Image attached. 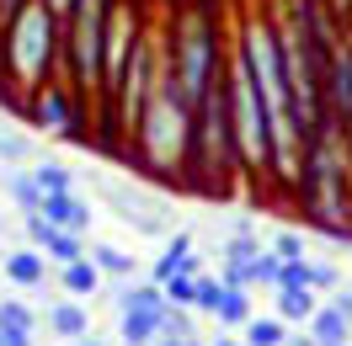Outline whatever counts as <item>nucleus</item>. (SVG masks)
<instances>
[{
    "mask_svg": "<svg viewBox=\"0 0 352 346\" xmlns=\"http://www.w3.org/2000/svg\"><path fill=\"white\" fill-rule=\"evenodd\" d=\"M65 288L69 293H96V261H65Z\"/></svg>",
    "mask_w": 352,
    "mask_h": 346,
    "instance_id": "6ab92c4d",
    "label": "nucleus"
},
{
    "mask_svg": "<svg viewBox=\"0 0 352 346\" xmlns=\"http://www.w3.org/2000/svg\"><path fill=\"white\" fill-rule=\"evenodd\" d=\"M278 314L283 320H309L315 314V293L309 288H278Z\"/></svg>",
    "mask_w": 352,
    "mask_h": 346,
    "instance_id": "2eb2a0df",
    "label": "nucleus"
},
{
    "mask_svg": "<svg viewBox=\"0 0 352 346\" xmlns=\"http://www.w3.org/2000/svg\"><path fill=\"white\" fill-rule=\"evenodd\" d=\"M278 256H283V261H299V256H305V240L294 235V229H283V235H278Z\"/></svg>",
    "mask_w": 352,
    "mask_h": 346,
    "instance_id": "cd10ccee",
    "label": "nucleus"
},
{
    "mask_svg": "<svg viewBox=\"0 0 352 346\" xmlns=\"http://www.w3.org/2000/svg\"><path fill=\"white\" fill-rule=\"evenodd\" d=\"M38 214H43L48 224H59V229H69V235H80V229L91 224V208H86V203H80L75 192H48Z\"/></svg>",
    "mask_w": 352,
    "mask_h": 346,
    "instance_id": "6e6552de",
    "label": "nucleus"
},
{
    "mask_svg": "<svg viewBox=\"0 0 352 346\" xmlns=\"http://www.w3.org/2000/svg\"><path fill=\"white\" fill-rule=\"evenodd\" d=\"M0 336H32V314H27L16 299L0 303Z\"/></svg>",
    "mask_w": 352,
    "mask_h": 346,
    "instance_id": "412c9836",
    "label": "nucleus"
},
{
    "mask_svg": "<svg viewBox=\"0 0 352 346\" xmlns=\"http://www.w3.org/2000/svg\"><path fill=\"white\" fill-rule=\"evenodd\" d=\"M214 314H219L224 325H245V320H251V299H245L241 282H224V293H219V303H214Z\"/></svg>",
    "mask_w": 352,
    "mask_h": 346,
    "instance_id": "ddd939ff",
    "label": "nucleus"
},
{
    "mask_svg": "<svg viewBox=\"0 0 352 346\" xmlns=\"http://www.w3.org/2000/svg\"><path fill=\"white\" fill-rule=\"evenodd\" d=\"M219 346H235V341H219Z\"/></svg>",
    "mask_w": 352,
    "mask_h": 346,
    "instance_id": "f704fd0d",
    "label": "nucleus"
},
{
    "mask_svg": "<svg viewBox=\"0 0 352 346\" xmlns=\"http://www.w3.org/2000/svg\"><path fill=\"white\" fill-rule=\"evenodd\" d=\"M160 288H166V303H176V309H192L198 303V272H176Z\"/></svg>",
    "mask_w": 352,
    "mask_h": 346,
    "instance_id": "dca6fc26",
    "label": "nucleus"
},
{
    "mask_svg": "<svg viewBox=\"0 0 352 346\" xmlns=\"http://www.w3.org/2000/svg\"><path fill=\"white\" fill-rule=\"evenodd\" d=\"M69 59H75V80L80 86H102V48H107V0H75L69 5Z\"/></svg>",
    "mask_w": 352,
    "mask_h": 346,
    "instance_id": "20e7f679",
    "label": "nucleus"
},
{
    "mask_svg": "<svg viewBox=\"0 0 352 346\" xmlns=\"http://www.w3.org/2000/svg\"><path fill=\"white\" fill-rule=\"evenodd\" d=\"M48 325H54L59 336H69V341H80V336H86V309H80V303H59V309L48 314Z\"/></svg>",
    "mask_w": 352,
    "mask_h": 346,
    "instance_id": "f3484780",
    "label": "nucleus"
},
{
    "mask_svg": "<svg viewBox=\"0 0 352 346\" xmlns=\"http://www.w3.org/2000/svg\"><path fill=\"white\" fill-rule=\"evenodd\" d=\"M91 261H96V272H118V277H123V272H133V261L123 256L118 245H96V251H91Z\"/></svg>",
    "mask_w": 352,
    "mask_h": 346,
    "instance_id": "5701e85b",
    "label": "nucleus"
},
{
    "mask_svg": "<svg viewBox=\"0 0 352 346\" xmlns=\"http://www.w3.org/2000/svg\"><path fill=\"white\" fill-rule=\"evenodd\" d=\"M75 346H96V341H75Z\"/></svg>",
    "mask_w": 352,
    "mask_h": 346,
    "instance_id": "72a5a7b5",
    "label": "nucleus"
},
{
    "mask_svg": "<svg viewBox=\"0 0 352 346\" xmlns=\"http://www.w3.org/2000/svg\"><path fill=\"white\" fill-rule=\"evenodd\" d=\"M11 192L22 197L27 214H38V208H43V192H38V181H32V176H11Z\"/></svg>",
    "mask_w": 352,
    "mask_h": 346,
    "instance_id": "b1692460",
    "label": "nucleus"
},
{
    "mask_svg": "<svg viewBox=\"0 0 352 346\" xmlns=\"http://www.w3.org/2000/svg\"><path fill=\"white\" fill-rule=\"evenodd\" d=\"M347 309H342V303H336V309H315V314H309V336H315V341H347Z\"/></svg>",
    "mask_w": 352,
    "mask_h": 346,
    "instance_id": "f8f14e48",
    "label": "nucleus"
},
{
    "mask_svg": "<svg viewBox=\"0 0 352 346\" xmlns=\"http://www.w3.org/2000/svg\"><path fill=\"white\" fill-rule=\"evenodd\" d=\"M166 330H171V336H192V320H187V309L166 303Z\"/></svg>",
    "mask_w": 352,
    "mask_h": 346,
    "instance_id": "bb28decb",
    "label": "nucleus"
},
{
    "mask_svg": "<svg viewBox=\"0 0 352 346\" xmlns=\"http://www.w3.org/2000/svg\"><path fill=\"white\" fill-rule=\"evenodd\" d=\"M6 346H32V336H0Z\"/></svg>",
    "mask_w": 352,
    "mask_h": 346,
    "instance_id": "c756f323",
    "label": "nucleus"
},
{
    "mask_svg": "<svg viewBox=\"0 0 352 346\" xmlns=\"http://www.w3.org/2000/svg\"><path fill=\"white\" fill-rule=\"evenodd\" d=\"M38 123H43V128H69V107H65V96L54 86H48L43 102H38Z\"/></svg>",
    "mask_w": 352,
    "mask_h": 346,
    "instance_id": "a211bd4d",
    "label": "nucleus"
},
{
    "mask_svg": "<svg viewBox=\"0 0 352 346\" xmlns=\"http://www.w3.org/2000/svg\"><path fill=\"white\" fill-rule=\"evenodd\" d=\"M6 277L22 282V288H38V282L48 277V261L38 256V251H11V256H6Z\"/></svg>",
    "mask_w": 352,
    "mask_h": 346,
    "instance_id": "9d476101",
    "label": "nucleus"
},
{
    "mask_svg": "<svg viewBox=\"0 0 352 346\" xmlns=\"http://www.w3.org/2000/svg\"><path fill=\"white\" fill-rule=\"evenodd\" d=\"M166 346H192V336H176V341H166Z\"/></svg>",
    "mask_w": 352,
    "mask_h": 346,
    "instance_id": "2f4dec72",
    "label": "nucleus"
},
{
    "mask_svg": "<svg viewBox=\"0 0 352 346\" xmlns=\"http://www.w3.org/2000/svg\"><path fill=\"white\" fill-rule=\"evenodd\" d=\"M48 5H54V11H69V5H75V0H48Z\"/></svg>",
    "mask_w": 352,
    "mask_h": 346,
    "instance_id": "7c9ffc66",
    "label": "nucleus"
},
{
    "mask_svg": "<svg viewBox=\"0 0 352 346\" xmlns=\"http://www.w3.org/2000/svg\"><path fill=\"white\" fill-rule=\"evenodd\" d=\"M27 235H32V245H38L43 256L80 261V235H69V229H59V224H48L43 214H27Z\"/></svg>",
    "mask_w": 352,
    "mask_h": 346,
    "instance_id": "0eeeda50",
    "label": "nucleus"
},
{
    "mask_svg": "<svg viewBox=\"0 0 352 346\" xmlns=\"http://www.w3.org/2000/svg\"><path fill=\"white\" fill-rule=\"evenodd\" d=\"M198 139H203V171H219L241 160V139H235V117H230V80L214 75V86L198 102Z\"/></svg>",
    "mask_w": 352,
    "mask_h": 346,
    "instance_id": "7ed1b4c3",
    "label": "nucleus"
},
{
    "mask_svg": "<svg viewBox=\"0 0 352 346\" xmlns=\"http://www.w3.org/2000/svg\"><path fill=\"white\" fill-rule=\"evenodd\" d=\"M27 150H32V144H27L22 133H0V160H22Z\"/></svg>",
    "mask_w": 352,
    "mask_h": 346,
    "instance_id": "a878e982",
    "label": "nucleus"
},
{
    "mask_svg": "<svg viewBox=\"0 0 352 346\" xmlns=\"http://www.w3.org/2000/svg\"><path fill=\"white\" fill-rule=\"evenodd\" d=\"M32 181H38V192H69V171L65 165H54V160H43V165H38V171H32Z\"/></svg>",
    "mask_w": 352,
    "mask_h": 346,
    "instance_id": "4be33fe9",
    "label": "nucleus"
},
{
    "mask_svg": "<svg viewBox=\"0 0 352 346\" xmlns=\"http://www.w3.org/2000/svg\"><path fill=\"white\" fill-rule=\"evenodd\" d=\"M309 282H315V288H331V282H336V272H331V266H309Z\"/></svg>",
    "mask_w": 352,
    "mask_h": 346,
    "instance_id": "c85d7f7f",
    "label": "nucleus"
},
{
    "mask_svg": "<svg viewBox=\"0 0 352 346\" xmlns=\"http://www.w3.org/2000/svg\"><path fill=\"white\" fill-rule=\"evenodd\" d=\"M326 91H331V107H336V117L347 123V139H352V48H331Z\"/></svg>",
    "mask_w": 352,
    "mask_h": 346,
    "instance_id": "423d86ee",
    "label": "nucleus"
},
{
    "mask_svg": "<svg viewBox=\"0 0 352 346\" xmlns=\"http://www.w3.org/2000/svg\"><path fill=\"white\" fill-rule=\"evenodd\" d=\"M54 5L48 0H27L22 11L11 16V54H16V69H22L27 80H38L43 75V65H48V27H54Z\"/></svg>",
    "mask_w": 352,
    "mask_h": 346,
    "instance_id": "39448f33",
    "label": "nucleus"
},
{
    "mask_svg": "<svg viewBox=\"0 0 352 346\" xmlns=\"http://www.w3.org/2000/svg\"><path fill=\"white\" fill-rule=\"evenodd\" d=\"M176 86H182V96L198 107L203 91L214 86V75H219V48H214V27H208V16L203 11H192L187 22H182V38H176Z\"/></svg>",
    "mask_w": 352,
    "mask_h": 346,
    "instance_id": "f03ea898",
    "label": "nucleus"
},
{
    "mask_svg": "<svg viewBox=\"0 0 352 346\" xmlns=\"http://www.w3.org/2000/svg\"><path fill=\"white\" fill-rule=\"evenodd\" d=\"M118 303H123V309H166V288H160V282H139V288H129Z\"/></svg>",
    "mask_w": 352,
    "mask_h": 346,
    "instance_id": "aec40b11",
    "label": "nucleus"
},
{
    "mask_svg": "<svg viewBox=\"0 0 352 346\" xmlns=\"http://www.w3.org/2000/svg\"><path fill=\"white\" fill-rule=\"evenodd\" d=\"M166 330V309H123V341L129 346H155Z\"/></svg>",
    "mask_w": 352,
    "mask_h": 346,
    "instance_id": "1a4fd4ad",
    "label": "nucleus"
},
{
    "mask_svg": "<svg viewBox=\"0 0 352 346\" xmlns=\"http://www.w3.org/2000/svg\"><path fill=\"white\" fill-rule=\"evenodd\" d=\"M219 293H224V282H208V277H198V303H192V309H208V314H214Z\"/></svg>",
    "mask_w": 352,
    "mask_h": 346,
    "instance_id": "393cba45",
    "label": "nucleus"
},
{
    "mask_svg": "<svg viewBox=\"0 0 352 346\" xmlns=\"http://www.w3.org/2000/svg\"><path fill=\"white\" fill-rule=\"evenodd\" d=\"M176 272H198V266H192V235H176L171 245H166V256L155 261V282L176 277Z\"/></svg>",
    "mask_w": 352,
    "mask_h": 346,
    "instance_id": "9b49d317",
    "label": "nucleus"
},
{
    "mask_svg": "<svg viewBox=\"0 0 352 346\" xmlns=\"http://www.w3.org/2000/svg\"><path fill=\"white\" fill-rule=\"evenodd\" d=\"M288 346H315V336H299V341H288Z\"/></svg>",
    "mask_w": 352,
    "mask_h": 346,
    "instance_id": "473e14b6",
    "label": "nucleus"
},
{
    "mask_svg": "<svg viewBox=\"0 0 352 346\" xmlns=\"http://www.w3.org/2000/svg\"><path fill=\"white\" fill-rule=\"evenodd\" d=\"M192 102L182 96L176 86V69H155V86H150V112H144V128H139V144L150 150V160L171 165L176 154L187 150L192 139Z\"/></svg>",
    "mask_w": 352,
    "mask_h": 346,
    "instance_id": "f257e3e1",
    "label": "nucleus"
},
{
    "mask_svg": "<svg viewBox=\"0 0 352 346\" xmlns=\"http://www.w3.org/2000/svg\"><path fill=\"white\" fill-rule=\"evenodd\" d=\"M283 314H272V320H256V314H251V320H245V346H283L288 336H283Z\"/></svg>",
    "mask_w": 352,
    "mask_h": 346,
    "instance_id": "4468645a",
    "label": "nucleus"
},
{
    "mask_svg": "<svg viewBox=\"0 0 352 346\" xmlns=\"http://www.w3.org/2000/svg\"><path fill=\"white\" fill-rule=\"evenodd\" d=\"M0 346H6V341H0Z\"/></svg>",
    "mask_w": 352,
    "mask_h": 346,
    "instance_id": "c9c22d12",
    "label": "nucleus"
}]
</instances>
